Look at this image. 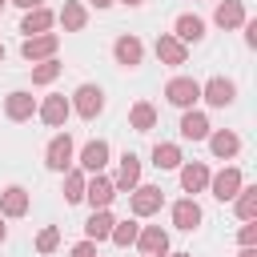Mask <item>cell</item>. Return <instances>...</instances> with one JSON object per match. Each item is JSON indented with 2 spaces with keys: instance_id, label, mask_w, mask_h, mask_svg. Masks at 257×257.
<instances>
[{
  "instance_id": "44dd1931",
  "label": "cell",
  "mask_w": 257,
  "mask_h": 257,
  "mask_svg": "<svg viewBox=\"0 0 257 257\" xmlns=\"http://www.w3.org/2000/svg\"><path fill=\"white\" fill-rule=\"evenodd\" d=\"M201 36H205V20H201V16H193V12L177 16V40H181V44H189V40L197 44Z\"/></svg>"
},
{
  "instance_id": "f546056e",
  "label": "cell",
  "mask_w": 257,
  "mask_h": 257,
  "mask_svg": "<svg viewBox=\"0 0 257 257\" xmlns=\"http://www.w3.org/2000/svg\"><path fill=\"white\" fill-rule=\"evenodd\" d=\"M137 233H141V229H137L133 221H112V233H108V237H112L116 245H133V241H137Z\"/></svg>"
},
{
  "instance_id": "cb8c5ba5",
  "label": "cell",
  "mask_w": 257,
  "mask_h": 257,
  "mask_svg": "<svg viewBox=\"0 0 257 257\" xmlns=\"http://www.w3.org/2000/svg\"><path fill=\"white\" fill-rule=\"evenodd\" d=\"M60 24H64V32H80V28L88 24V12H84L76 0H64V8H60Z\"/></svg>"
},
{
  "instance_id": "ee69618b",
  "label": "cell",
  "mask_w": 257,
  "mask_h": 257,
  "mask_svg": "<svg viewBox=\"0 0 257 257\" xmlns=\"http://www.w3.org/2000/svg\"><path fill=\"white\" fill-rule=\"evenodd\" d=\"M145 257H153V253H145Z\"/></svg>"
},
{
  "instance_id": "5b68a950",
  "label": "cell",
  "mask_w": 257,
  "mask_h": 257,
  "mask_svg": "<svg viewBox=\"0 0 257 257\" xmlns=\"http://www.w3.org/2000/svg\"><path fill=\"white\" fill-rule=\"evenodd\" d=\"M201 96H205L213 108H225V104H233L237 84H233V80H225V76H213L209 84H201Z\"/></svg>"
},
{
  "instance_id": "e575fe53",
  "label": "cell",
  "mask_w": 257,
  "mask_h": 257,
  "mask_svg": "<svg viewBox=\"0 0 257 257\" xmlns=\"http://www.w3.org/2000/svg\"><path fill=\"white\" fill-rule=\"evenodd\" d=\"M253 241H257V225H253V221H249V225H245V229H241V245H253Z\"/></svg>"
},
{
  "instance_id": "52a82bcc",
  "label": "cell",
  "mask_w": 257,
  "mask_h": 257,
  "mask_svg": "<svg viewBox=\"0 0 257 257\" xmlns=\"http://www.w3.org/2000/svg\"><path fill=\"white\" fill-rule=\"evenodd\" d=\"M209 189H213V197L217 201H233L237 197V189H241V169H221L217 177H209Z\"/></svg>"
},
{
  "instance_id": "9c48e42d",
  "label": "cell",
  "mask_w": 257,
  "mask_h": 257,
  "mask_svg": "<svg viewBox=\"0 0 257 257\" xmlns=\"http://www.w3.org/2000/svg\"><path fill=\"white\" fill-rule=\"evenodd\" d=\"M28 213V193L20 185H8L0 193V217H24Z\"/></svg>"
},
{
  "instance_id": "4fadbf2b",
  "label": "cell",
  "mask_w": 257,
  "mask_h": 257,
  "mask_svg": "<svg viewBox=\"0 0 257 257\" xmlns=\"http://www.w3.org/2000/svg\"><path fill=\"white\" fill-rule=\"evenodd\" d=\"M52 20H56V16H52L48 8H28L24 20H20V32H24V36H40V32L52 28Z\"/></svg>"
},
{
  "instance_id": "d6986e66",
  "label": "cell",
  "mask_w": 257,
  "mask_h": 257,
  "mask_svg": "<svg viewBox=\"0 0 257 257\" xmlns=\"http://www.w3.org/2000/svg\"><path fill=\"white\" fill-rule=\"evenodd\" d=\"M137 181H141V161H137V153H124L112 185H116V189H137Z\"/></svg>"
},
{
  "instance_id": "7a4b0ae2",
  "label": "cell",
  "mask_w": 257,
  "mask_h": 257,
  "mask_svg": "<svg viewBox=\"0 0 257 257\" xmlns=\"http://www.w3.org/2000/svg\"><path fill=\"white\" fill-rule=\"evenodd\" d=\"M56 44H60L56 32H40V36H28V40L20 44V56H24V60H48V56L56 52Z\"/></svg>"
},
{
  "instance_id": "3957f363",
  "label": "cell",
  "mask_w": 257,
  "mask_h": 257,
  "mask_svg": "<svg viewBox=\"0 0 257 257\" xmlns=\"http://www.w3.org/2000/svg\"><path fill=\"white\" fill-rule=\"evenodd\" d=\"M72 96H76V100H72V108H76V112H80L84 120H92V116H96V112L104 108V92H100L96 84H80V88H76Z\"/></svg>"
},
{
  "instance_id": "ba28073f",
  "label": "cell",
  "mask_w": 257,
  "mask_h": 257,
  "mask_svg": "<svg viewBox=\"0 0 257 257\" xmlns=\"http://www.w3.org/2000/svg\"><path fill=\"white\" fill-rule=\"evenodd\" d=\"M133 245H141V253L161 257V253H169V233H165L161 225H149V229H141V233H137V241H133Z\"/></svg>"
},
{
  "instance_id": "1f68e13d",
  "label": "cell",
  "mask_w": 257,
  "mask_h": 257,
  "mask_svg": "<svg viewBox=\"0 0 257 257\" xmlns=\"http://www.w3.org/2000/svg\"><path fill=\"white\" fill-rule=\"evenodd\" d=\"M56 245H60V229H56V225L40 229V237H36V249H40V253H52Z\"/></svg>"
},
{
  "instance_id": "83f0119b",
  "label": "cell",
  "mask_w": 257,
  "mask_h": 257,
  "mask_svg": "<svg viewBox=\"0 0 257 257\" xmlns=\"http://www.w3.org/2000/svg\"><path fill=\"white\" fill-rule=\"evenodd\" d=\"M153 165H157V169H177V165H181V149L169 145V141L153 145Z\"/></svg>"
},
{
  "instance_id": "ab89813d",
  "label": "cell",
  "mask_w": 257,
  "mask_h": 257,
  "mask_svg": "<svg viewBox=\"0 0 257 257\" xmlns=\"http://www.w3.org/2000/svg\"><path fill=\"white\" fill-rule=\"evenodd\" d=\"M173 257H193V253H173Z\"/></svg>"
},
{
  "instance_id": "277c9868",
  "label": "cell",
  "mask_w": 257,
  "mask_h": 257,
  "mask_svg": "<svg viewBox=\"0 0 257 257\" xmlns=\"http://www.w3.org/2000/svg\"><path fill=\"white\" fill-rule=\"evenodd\" d=\"M84 197H88V205H92V209H108V205H112V197H116V185H112L108 177L92 173V181H84Z\"/></svg>"
},
{
  "instance_id": "f1b7e54d",
  "label": "cell",
  "mask_w": 257,
  "mask_h": 257,
  "mask_svg": "<svg viewBox=\"0 0 257 257\" xmlns=\"http://www.w3.org/2000/svg\"><path fill=\"white\" fill-rule=\"evenodd\" d=\"M60 68H64V64H60V60H52V56H48V60H40V64L32 68V84H52V80L60 76Z\"/></svg>"
},
{
  "instance_id": "74e56055",
  "label": "cell",
  "mask_w": 257,
  "mask_h": 257,
  "mask_svg": "<svg viewBox=\"0 0 257 257\" xmlns=\"http://www.w3.org/2000/svg\"><path fill=\"white\" fill-rule=\"evenodd\" d=\"M92 4H96V8H108V4H116V0H92Z\"/></svg>"
},
{
  "instance_id": "5bb4252c",
  "label": "cell",
  "mask_w": 257,
  "mask_h": 257,
  "mask_svg": "<svg viewBox=\"0 0 257 257\" xmlns=\"http://www.w3.org/2000/svg\"><path fill=\"white\" fill-rule=\"evenodd\" d=\"M112 52H116V60H120L124 68H137L141 56H145V44H141L137 36H120V40L112 44Z\"/></svg>"
},
{
  "instance_id": "60d3db41",
  "label": "cell",
  "mask_w": 257,
  "mask_h": 257,
  "mask_svg": "<svg viewBox=\"0 0 257 257\" xmlns=\"http://www.w3.org/2000/svg\"><path fill=\"white\" fill-rule=\"evenodd\" d=\"M124 4H141V0H124Z\"/></svg>"
},
{
  "instance_id": "f35d334b",
  "label": "cell",
  "mask_w": 257,
  "mask_h": 257,
  "mask_svg": "<svg viewBox=\"0 0 257 257\" xmlns=\"http://www.w3.org/2000/svg\"><path fill=\"white\" fill-rule=\"evenodd\" d=\"M4 237H8V229H4V217H0V241H4Z\"/></svg>"
},
{
  "instance_id": "b9f144b4",
  "label": "cell",
  "mask_w": 257,
  "mask_h": 257,
  "mask_svg": "<svg viewBox=\"0 0 257 257\" xmlns=\"http://www.w3.org/2000/svg\"><path fill=\"white\" fill-rule=\"evenodd\" d=\"M0 60H4V44H0Z\"/></svg>"
},
{
  "instance_id": "6da1fadb",
  "label": "cell",
  "mask_w": 257,
  "mask_h": 257,
  "mask_svg": "<svg viewBox=\"0 0 257 257\" xmlns=\"http://www.w3.org/2000/svg\"><path fill=\"white\" fill-rule=\"evenodd\" d=\"M165 96H169V104H177V108H193V100L201 96V84H197L193 76H173V80L165 84Z\"/></svg>"
},
{
  "instance_id": "8fae6325",
  "label": "cell",
  "mask_w": 257,
  "mask_h": 257,
  "mask_svg": "<svg viewBox=\"0 0 257 257\" xmlns=\"http://www.w3.org/2000/svg\"><path fill=\"white\" fill-rule=\"evenodd\" d=\"M161 201H165V197H161V189L141 185V189L133 193V213H137V217H153V213L161 209Z\"/></svg>"
},
{
  "instance_id": "484cf974",
  "label": "cell",
  "mask_w": 257,
  "mask_h": 257,
  "mask_svg": "<svg viewBox=\"0 0 257 257\" xmlns=\"http://www.w3.org/2000/svg\"><path fill=\"white\" fill-rule=\"evenodd\" d=\"M237 217L241 221H253L257 217V185H241L237 189Z\"/></svg>"
},
{
  "instance_id": "8d00e7d4",
  "label": "cell",
  "mask_w": 257,
  "mask_h": 257,
  "mask_svg": "<svg viewBox=\"0 0 257 257\" xmlns=\"http://www.w3.org/2000/svg\"><path fill=\"white\" fill-rule=\"evenodd\" d=\"M241 257H257V249L253 245H241Z\"/></svg>"
},
{
  "instance_id": "30bf717a",
  "label": "cell",
  "mask_w": 257,
  "mask_h": 257,
  "mask_svg": "<svg viewBox=\"0 0 257 257\" xmlns=\"http://www.w3.org/2000/svg\"><path fill=\"white\" fill-rule=\"evenodd\" d=\"M173 225H177V229H185V233H193V229L201 225V205H197L193 197L177 201V205H173Z\"/></svg>"
},
{
  "instance_id": "7c38bea8",
  "label": "cell",
  "mask_w": 257,
  "mask_h": 257,
  "mask_svg": "<svg viewBox=\"0 0 257 257\" xmlns=\"http://www.w3.org/2000/svg\"><path fill=\"white\" fill-rule=\"evenodd\" d=\"M213 20H217L221 28H241V24H245V4H241V0H221L217 12H213Z\"/></svg>"
},
{
  "instance_id": "9a60e30c",
  "label": "cell",
  "mask_w": 257,
  "mask_h": 257,
  "mask_svg": "<svg viewBox=\"0 0 257 257\" xmlns=\"http://www.w3.org/2000/svg\"><path fill=\"white\" fill-rule=\"evenodd\" d=\"M157 56H161L165 64H185V60H189V48H185L177 36L165 32V36H157Z\"/></svg>"
},
{
  "instance_id": "7402d4cb",
  "label": "cell",
  "mask_w": 257,
  "mask_h": 257,
  "mask_svg": "<svg viewBox=\"0 0 257 257\" xmlns=\"http://www.w3.org/2000/svg\"><path fill=\"white\" fill-rule=\"evenodd\" d=\"M205 185H209V169H205L201 161H193V165L181 169V189H185V193H201Z\"/></svg>"
},
{
  "instance_id": "d590c367",
  "label": "cell",
  "mask_w": 257,
  "mask_h": 257,
  "mask_svg": "<svg viewBox=\"0 0 257 257\" xmlns=\"http://www.w3.org/2000/svg\"><path fill=\"white\" fill-rule=\"evenodd\" d=\"M12 4H16V8H24V12H28V8H40V0H12Z\"/></svg>"
},
{
  "instance_id": "4dcf8cb0",
  "label": "cell",
  "mask_w": 257,
  "mask_h": 257,
  "mask_svg": "<svg viewBox=\"0 0 257 257\" xmlns=\"http://www.w3.org/2000/svg\"><path fill=\"white\" fill-rule=\"evenodd\" d=\"M64 201H84V173L64 177Z\"/></svg>"
},
{
  "instance_id": "ac0fdd59",
  "label": "cell",
  "mask_w": 257,
  "mask_h": 257,
  "mask_svg": "<svg viewBox=\"0 0 257 257\" xmlns=\"http://www.w3.org/2000/svg\"><path fill=\"white\" fill-rule=\"evenodd\" d=\"M80 165H84V173H100L108 165V141H88L80 153Z\"/></svg>"
},
{
  "instance_id": "4316f807",
  "label": "cell",
  "mask_w": 257,
  "mask_h": 257,
  "mask_svg": "<svg viewBox=\"0 0 257 257\" xmlns=\"http://www.w3.org/2000/svg\"><path fill=\"white\" fill-rule=\"evenodd\" d=\"M209 149L217 153V157H233L237 149H241V141H237V133H209Z\"/></svg>"
},
{
  "instance_id": "2e32d148",
  "label": "cell",
  "mask_w": 257,
  "mask_h": 257,
  "mask_svg": "<svg viewBox=\"0 0 257 257\" xmlns=\"http://www.w3.org/2000/svg\"><path fill=\"white\" fill-rule=\"evenodd\" d=\"M4 112H8V120H28V116L36 112V100H32V92H8V100H4Z\"/></svg>"
},
{
  "instance_id": "d6a6232c",
  "label": "cell",
  "mask_w": 257,
  "mask_h": 257,
  "mask_svg": "<svg viewBox=\"0 0 257 257\" xmlns=\"http://www.w3.org/2000/svg\"><path fill=\"white\" fill-rule=\"evenodd\" d=\"M72 257H96V241H80V245H72Z\"/></svg>"
},
{
  "instance_id": "836d02e7",
  "label": "cell",
  "mask_w": 257,
  "mask_h": 257,
  "mask_svg": "<svg viewBox=\"0 0 257 257\" xmlns=\"http://www.w3.org/2000/svg\"><path fill=\"white\" fill-rule=\"evenodd\" d=\"M245 44H249V48L257 44V20H245Z\"/></svg>"
},
{
  "instance_id": "ffe728a7",
  "label": "cell",
  "mask_w": 257,
  "mask_h": 257,
  "mask_svg": "<svg viewBox=\"0 0 257 257\" xmlns=\"http://www.w3.org/2000/svg\"><path fill=\"white\" fill-rule=\"evenodd\" d=\"M108 233H112V213L108 209H92V217L84 225V237L88 241H108Z\"/></svg>"
},
{
  "instance_id": "8992f818",
  "label": "cell",
  "mask_w": 257,
  "mask_h": 257,
  "mask_svg": "<svg viewBox=\"0 0 257 257\" xmlns=\"http://www.w3.org/2000/svg\"><path fill=\"white\" fill-rule=\"evenodd\" d=\"M44 157H48V169H52V173H64V169L72 165V137H68V133L52 137V141H48V153H44Z\"/></svg>"
},
{
  "instance_id": "e0dca14e",
  "label": "cell",
  "mask_w": 257,
  "mask_h": 257,
  "mask_svg": "<svg viewBox=\"0 0 257 257\" xmlns=\"http://www.w3.org/2000/svg\"><path fill=\"white\" fill-rule=\"evenodd\" d=\"M68 112H72V104H68L64 96H48V100L40 104V120L52 124V128H60V124L68 120Z\"/></svg>"
},
{
  "instance_id": "d4e9b609",
  "label": "cell",
  "mask_w": 257,
  "mask_h": 257,
  "mask_svg": "<svg viewBox=\"0 0 257 257\" xmlns=\"http://www.w3.org/2000/svg\"><path fill=\"white\" fill-rule=\"evenodd\" d=\"M128 124H133L137 133H149V128L157 124V108H153L149 100H141V104H133V112H128Z\"/></svg>"
},
{
  "instance_id": "7bdbcfd3",
  "label": "cell",
  "mask_w": 257,
  "mask_h": 257,
  "mask_svg": "<svg viewBox=\"0 0 257 257\" xmlns=\"http://www.w3.org/2000/svg\"><path fill=\"white\" fill-rule=\"evenodd\" d=\"M4 4H8V0H0V8H4Z\"/></svg>"
},
{
  "instance_id": "603a6c76",
  "label": "cell",
  "mask_w": 257,
  "mask_h": 257,
  "mask_svg": "<svg viewBox=\"0 0 257 257\" xmlns=\"http://www.w3.org/2000/svg\"><path fill=\"white\" fill-rule=\"evenodd\" d=\"M181 137H185V141H205V137H209L205 112H185V116H181Z\"/></svg>"
}]
</instances>
